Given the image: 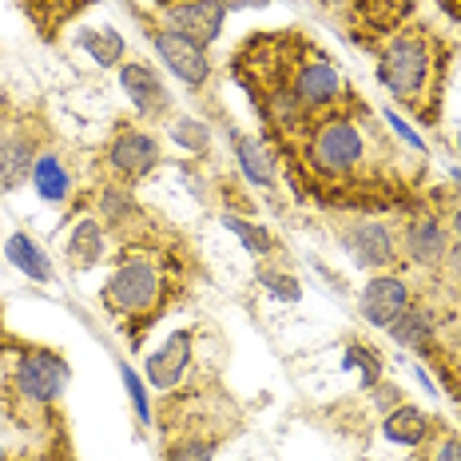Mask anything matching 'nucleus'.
Masks as SVG:
<instances>
[{"label":"nucleus","mask_w":461,"mask_h":461,"mask_svg":"<svg viewBox=\"0 0 461 461\" xmlns=\"http://www.w3.org/2000/svg\"><path fill=\"white\" fill-rule=\"evenodd\" d=\"M151 41H156L159 56L167 60V68L179 76L184 84H191V88H203V84L211 80V60H207V48L187 41L184 32H171V28H156L151 32Z\"/></svg>","instance_id":"nucleus-9"},{"label":"nucleus","mask_w":461,"mask_h":461,"mask_svg":"<svg viewBox=\"0 0 461 461\" xmlns=\"http://www.w3.org/2000/svg\"><path fill=\"white\" fill-rule=\"evenodd\" d=\"M382 434H386L393 446H421L426 434H429V418L421 414V410H414V406H406V402H402V406L390 410L386 421H382Z\"/></svg>","instance_id":"nucleus-18"},{"label":"nucleus","mask_w":461,"mask_h":461,"mask_svg":"<svg viewBox=\"0 0 461 461\" xmlns=\"http://www.w3.org/2000/svg\"><path fill=\"white\" fill-rule=\"evenodd\" d=\"M386 330H390L393 342L410 346V350H421V346H429V339H434V322H429V314L421 311V306H414V303H410L406 311L386 326Z\"/></svg>","instance_id":"nucleus-19"},{"label":"nucleus","mask_w":461,"mask_h":461,"mask_svg":"<svg viewBox=\"0 0 461 461\" xmlns=\"http://www.w3.org/2000/svg\"><path fill=\"white\" fill-rule=\"evenodd\" d=\"M191 342H195V330L191 326H184V330L167 334V342L159 346L156 354L148 358V378L156 390H176L179 382H184V374L191 366Z\"/></svg>","instance_id":"nucleus-11"},{"label":"nucleus","mask_w":461,"mask_h":461,"mask_svg":"<svg viewBox=\"0 0 461 461\" xmlns=\"http://www.w3.org/2000/svg\"><path fill=\"white\" fill-rule=\"evenodd\" d=\"M223 16H227L223 0H179V5L163 8V28L184 32L187 41L207 48L211 41H219V32H223Z\"/></svg>","instance_id":"nucleus-8"},{"label":"nucleus","mask_w":461,"mask_h":461,"mask_svg":"<svg viewBox=\"0 0 461 461\" xmlns=\"http://www.w3.org/2000/svg\"><path fill=\"white\" fill-rule=\"evenodd\" d=\"M434 461H461V438H446V441H441Z\"/></svg>","instance_id":"nucleus-32"},{"label":"nucleus","mask_w":461,"mask_h":461,"mask_svg":"<svg viewBox=\"0 0 461 461\" xmlns=\"http://www.w3.org/2000/svg\"><path fill=\"white\" fill-rule=\"evenodd\" d=\"M294 92H299V100L306 104V112L319 115V112H330L334 104L346 95V84H342V72L339 64L330 60L326 52L319 48H306V56L299 60V68H294Z\"/></svg>","instance_id":"nucleus-5"},{"label":"nucleus","mask_w":461,"mask_h":461,"mask_svg":"<svg viewBox=\"0 0 461 461\" xmlns=\"http://www.w3.org/2000/svg\"><path fill=\"white\" fill-rule=\"evenodd\" d=\"M446 258H449V267H454V275H461V243H454V251H449Z\"/></svg>","instance_id":"nucleus-34"},{"label":"nucleus","mask_w":461,"mask_h":461,"mask_svg":"<svg viewBox=\"0 0 461 461\" xmlns=\"http://www.w3.org/2000/svg\"><path fill=\"white\" fill-rule=\"evenodd\" d=\"M163 461H215V438H199L191 434L184 441H176V446L167 449V457Z\"/></svg>","instance_id":"nucleus-26"},{"label":"nucleus","mask_w":461,"mask_h":461,"mask_svg":"<svg viewBox=\"0 0 461 461\" xmlns=\"http://www.w3.org/2000/svg\"><path fill=\"white\" fill-rule=\"evenodd\" d=\"M342 247L346 255L358 267H370V271H382V267H393L398 258V243H393L390 227L374 223V219H358L342 230Z\"/></svg>","instance_id":"nucleus-10"},{"label":"nucleus","mask_w":461,"mask_h":461,"mask_svg":"<svg viewBox=\"0 0 461 461\" xmlns=\"http://www.w3.org/2000/svg\"><path fill=\"white\" fill-rule=\"evenodd\" d=\"M156 5H163V8H167V5H179V0H156Z\"/></svg>","instance_id":"nucleus-38"},{"label":"nucleus","mask_w":461,"mask_h":461,"mask_svg":"<svg viewBox=\"0 0 461 461\" xmlns=\"http://www.w3.org/2000/svg\"><path fill=\"white\" fill-rule=\"evenodd\" d=\"M406 255L418 267H434L446 258V230L434 219H414L406 230Z\"/></svg>","instance_id":"nucleus-15"},{"label":"nucleus","mask_w":461,"mask_h":461,"mask_svg":"<svg viewBox=\"0 0 461 461\" xmlns=\"http://www.w3.org/2000/svg\"><path fill=\"white\" fill-rule=\"evenodd\" d=\"M32 184H36V191H41V199H48V203H64L68 191H72V179H68V171H64V163L56 156H48V151H41V159H36Z\"/></svg>","instance_id":"nucleus-21"},{"label":"nucleus","mask_w":461,"mask_h":461,"mask_svg":"<svg viewBox=\"0 0 461 461\" xmlns=\"http://www.w3.org/2000/svg\"><path fill=\"white\" fill-rule=\"evenodd\" d=\"M386 123H390V128H393V131H398V136H402V140H406V143H410V148H421V151H426V143H421V140L414 136V131H410V123H406V120H398V115H386Z\"/></svg>","instance_id":"nucleus-31"},{"label":"nucleus","mask_w":461,"mask_h":461,"mask_svg":"<svg viewBox=\"0 0 461 461\" xmlns=\"http://www.w3.org/2000/svg\"><path fill=\"white\" fill-rule=\"evenodd\" d=\"M100 215H104V223L120 227L123 219L136 215V199H131L123 187H104L100 191Z\"/></svg>","instance_id":"nucleus-25"},{"label":"nucleus","mask_w":461,"mask_h":461,"mask_svg":"<svg viewBox=\"0 0 461 461\" xmlns=\"http://www.w3.org/2000/svg\"><path fill=\"white\" fill-rule=\"evenodd\" d=\"M176 140L191 151H207V128L199 120H176Z\"/></svg>","instance_id":"nucleus-29"},{"label":"nucleus","mask_w":461,"mask_h":461,"mask_svg":"<svg viewBox=\"0 0 461 461\" xmlns=\"http://www.w3.org/2000/svg\"><path fill=\"white\" fill-rule=\"evenodd\" d=\"M223 227H227V230H235V239H239V243H243L251 255H258V258L275 251V239H271V230H267V227H258V223H251V219H243V215H230V211H227V215H223Z\"/></svg>","instance_id":"nucleus-23"},{"label":"nucleus","mask_w":461,"mask_h":461,"mask_svg":"<svg viewBox=\"0 0 461 461\" xmlns=\"http://www.w3.org/2000/svg\"><path fill=\"white\" fill-rule=\"evenodd\" d=\"M354 32L362 36H393L414 13V0H350Z\"/></svg>","instance_id":"nucleus-12"},{"label":"nucleus","mask_w":461,"mask_h":461,"mask_svg":"<svg viewBox=\"0 0 461 461\" xmlns=\"http://www.w3.org/2000/svg\"><path fill=\"white\" fill-rule=\"evenodd\" d=\"M258 283L267 286V291L275 294V299H283V303H294L299 299V283H294L291 275H283V271H263V267H258Z\"/></svg>","instance_id":"nucleus-28"},{"label":"nucleus","mask_w":461,"mask_h":461,"mask_svg":"<svg viewBox=\"0 0 461 461\" xmlns=\"http://www.w3.org/2000/svg\"><path fill=\"white\" fill-rule=\"evenodd\" d=\"M362 115H366L362 100L354 92H346L330 112L311 115V123L294 136L303 171L319 187L350 184V179H358L362 167H370L374 128L362 120Z\"/></svg>","instance_id":"nucleus-3"},{"label":"nucleus","mask_w":461,"mask_h":461,"mask_svg":"<svg viewBox=\"0 0 461 461\" xmlns=\"http://www.w3.org/2000/svg\"><path fill=\"white\" fill-rule=\"evenodd\" d=\"M104 306H108L112 319L123 322V334L131 342H140L148 334V326L156 322V314L163 311V271L156 258L136 255V258H123L115 267V275L104 283L100 291Z\"/></svg>","instance_id":"nucleus-4"},{"label":"nucleus","mask_w":461,"mask_h":461,"mask_svg":"<svg viewBox=\"0 0 461 461\" xmlns=\"http://www.w3.org/2000/svg\"><path fill=\"white\" fill-rule=\"evenodd\" d=\"M374 402H378L382 414H390V410L402 406V390L393 386V382H378V386H374Z\"/></svg>","instance_id":"nucleus-30"},{"label":"nucleus","mask_w":461,"mask_h":461,"mask_svg":"<svg viewBox=\"0 0 461 461\" xmlns=\"http://www.w3.org/2000/svg\"><path fill=\"white\" fill-rule=\"evenodd\" d=\"M120 378H123V386H128V398H131V406H136V418L148 426V421H151V406H148V390H143V382L136 378V370H131L128 362L120 366Z\"/></svg>","instance_id":"nucleus-27"},{"label":"nucleus","mask_w":461,"mask_h":461,"mask_svg":"<svg viewBox=\"0 0 461 461\" xmlns=\"http://www.w3.org/2000/svg\"><path fill=\"white\" fill-rule=\"evenodd\" d=\"M230 148H235V159L243 167V176L258 187H271L275 184V163H271V151L263 148V140L255 136H243V131H230Z\"/></svg>","instance_id":"nucleus-16"},{"label":"nucleus","mask_w":461,"mask_h":461,"mask_svg":"<svg viewBox=\"0 0 461 461\" xmlns=\"http://www.w3.org/2000/svg\"><path fill=\"white\" fill-rule=\"evenodd\" d=\"M227 13H243V8H267V0H223Z\"/></svg>","instance_id":"nucleus-33"},{"label":"nucleus","mask_w":461,"mask_h":461,"mask_svg":"<svg viewBox=\"0 0 461 461\" xmlns=\"http://www.w3.org/2000/svg\"><path fill=\"white\" fill-rule=\"evenodd\" d=\"M108 167L123 184H140L143 176L159 167V143L151 131L143 128H131V123H120L112 136V148H108Z\"/></svg>","instance_id":"nucleus-6"},{"label":"nucleus","mask_w":461,"mask_h":461,"mask_svg":"<svg viewBox=\"0 0 461 461\" xmlns=\"http://www.w3.org/2000/svg\"><path fill=\"white\" fill-rule=\"evenodd\" d=\"M346 366H362V390H374L382 382V358L370 350L366 342L346 346Z\"/></svg>","instance_id":"nucleus-24"},{"label":"nucleus","mask_w":461,"mask_h":461,"mask_svg":"<svg viewBox=\"0 0 461 461\" xmlns=\"http://www.w3.org/2000/svg\"><path fill=\"white\" fill-rule=\"evenodd\" d=\"M68 378L56 350L0 339V461H68L60 418Z\"/></svg>","instance_id":"nucleus-1"},{"label":"nucleus","mask_w":461,"mask_h":461,"mask_svg":"<svg viewBox=\"0 0 461 461\" xmlns=\"http://www.w3.org/2000/svg\"><path fill=\"white\" fill-rule=\"evenodd\" d=\"M76 44H80L100 68H112V64L123 60V36L115 32V28H84V32L76 36Z\"/></svg>","instance_id":"nucleus-22"},{"label":"nucleus","mask_w":461,"mask_h":461,"mask_svg":"<svg viewBox=\"0 0 461 461\" xmlns=\"http://www.w3.org/2000/svg\"><path fill=\"white\" fill-rule=\"evenodd\" d=\"M449 230H454V239H457V243H461V207L454 211V219H449Z\"/></svg>","instance_id":"nucleus-37"},{"label":"nucleus","mask_w":461,"mask_h":461,"mask_svg":"<svg viewBox=\"0 0 461 461\" xmlns=\"http://www.w3.org/2000/svg\"><path fill=\"white\" fill-rule=\"evenodd\" d=\"M322 8H334V13H346V8H350V0H319Z\"/></svg>","instance_id":"nucleus-36"},{"label":"nucleus","mask_w":461,"mask_h":461,"mask_svg":"<svg viewBox=\"0 0 461 461\" xmlns=\"http://www.w3.org/2000/svg\"><path fill=\"white\" fill-rule=\"evenodd\" d=\"M5 255H8V263H16L28 278H36V283H52V267H48V255H44L28 235H21V230H16V235H8Z\"/></svg>","instance_id":"nucleus-20"},{"label":"nucleus","mask_w":461,"mask_h":461,"mask_svg":"<svg viewBox=\"0 0 461 461\" xmlns=\"http://www.w3.org/2000/svg\"><path fill=\"white\" fill-rule=\"evenodd\" d=\"M438 5H441V8H446V13H449V16H457V21H461V0H438Z\"/></svg>","instance_id":"nucleus-35"},{"label":"nucleus","mask_w":461,"mask_h":461,"mask_svg":"<svg viewBox=\"0 0 461 461\" xmlns=\"http://www.w3.org/2000/svg\"><path fill=\"white\" fill-rule=\"evenodd\" d=\"M449 44L429 24L410 21L393 36H386L378 52V80L410 115L434 123L441 115V92H446Z\"/></svg>","instance_id":"nucleus-2"},{"label":"nucleus","mask_w":461,"mask_h":461,"mask_svg":"<svg viewBox=\"0 0 461 461\" xmlns=\"http://www.w3.org/2000/svg\"><path fill=\"white\" fill-rule=\"evenodd\" d=\"M410 306V286L402 283L398 275H378L366 283V291H362V314L374 322V326H386L398 319L402 311Z\"/></svg>","instance_id":"nucleus-14"},{"label":"nucleus","mask_w":461,"mask_h":461,"mask_svg":"<svg viewBox=\"0 0 461 461\" xmlns=\"http://www.w3.org/2000/svg\"><path fill=\"white\" fill-rule=\"evenodd\" d=\"M64 255H68V263L76 271H92L104 258V227L95 223V219H80V223L72 227V239H68V247H64Z\"/></svg>","instance_id":"nucleus-17"},{"label":"nucleus","mask_w":461,"mask_h":461,"mask_svg":"<svg viewBox=\"0 0 461 461\" xmlns=\"http://www.w3.org/2000/svg\"><path fill=\"white\" fill-rule=\"evenodd\" d=\"M120 84H123V92H128V100L136 104V115H143V120H159V115H167L171 100H167V92H163L159 76L151 72L148 64H140V60L123 64Z\"/></svg>","instance_id":"nucleus-13"},{"label":"nucleus","mask_w":461,"mask_h":461,"mask_svg":"<svg viewBox=\"0 0 461 461\" xmlns=\"http://www.w3.org/2000/svg\"><path fill=\"white\" fill-rule=\"evenodd\" d=\"M36 159H41V140H36V131L0 120V187L16 191L24 179H32Z\"/></svg>","instance_id":"nucleus-7"}]
</instances>
